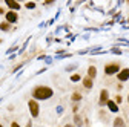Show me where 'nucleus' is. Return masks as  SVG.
I'll use <instances>...</instances> for the list:
<instances>
[{
  "mask_svg": "<svg viewBox=\"0 0 129 127\" xmlns=\"http://www.w3.org/2000/svg\"><path fill=\"white\" fill-rule=\"evenodd\" d=\"M51 96H52V89H49V87L40 86L34 90V98L35 100H48V98H51Z\"/></svg>",
  "mask_w": 129,
  "mask_h": 127,
  "instance_id": "f257e3e1",
  "label": "nucleus"
},
{
  "mask_svg": "<svg viewBox=\"0 0 129 127\" xmlns=\"http://www.w3.org/2000/svg\"><path fill=\"white\" fill-rule=\"evenodd\" d=\"M118 64H111V66H106L104 67V72H106L108 75H112V74H115V72H118Z\"/></svg>",
  "mask_w": 129,
  "mask_h": 127,
  "instance_id": "f03ea898",
  "label": "nucleus"
},
{
  "mask_svg": "<svg viewBox=\"0 0 129 127\" xmlns=\"http://www.w3.org/2000/svg\"><path fill=\"white\" fill-rule=\"evenodd\" d=\"M29 110H31V115L32 116L39 115V106H37L35 101H29Z\"/></svg>",
  "mask_w": 129,
  "mask_h": 127,
  "instance_id": "7ed1b4c3",
  "label": "nucleus"
},
{
  "mask_svg": "<svg viewBox=\"0 0 129 127\" xmlns=\"http://www.w3.org/2000/svg\"><path fill=\"white\" fill-rule=\"evenodd\" d=\"M129 78V69H123L120 74H118V80L120 81H126Z\"/></svg>",
  "mask_w": 129,
  "mask_h": 127,
  "instance_id": "20e7f679",
  "label": "nucleus"
},
{
  "mask_svg": "<svg viewBox=\"0 0 129 127\" xmlns=\"http://www.w3.org/2000/svg\"><path fill=\"white\" fill-rule=\"evenodd\" d=\"M108 103V92L106 90H102V95H100V104H106Z\"/></svg>",
  "mask_w": 129,
  "mask_h": 127,
  "instance_id": "39448f33",
  "label": "nucleus"
},
{
  "mask_svg": "<svg viewBox=\"0 0 129 127\" xmlns=\"http://www.w3.org/2000/svg\"><path fill=\"white\" fill-rule=\"evenodd\" d=\"M6 20L11 22V23L17 22V14H16V12H8V14H6Z\"/></svg>",
  "mask_w": 129,
  "mask_h": 127,
  "instance_id": "423d86ee",
  "label": "nucleus"
},
{
  "mask_svg": "<svg viewBox=\"0 0 129 127\" xmlns=\"http://www.w3.org/2000/svg\"><path fill=\"white\" fill-rule=\"evenodd\" d=\"M6 5L11 9H20V5H18L17 2H12V0H6Z\"/></svg>",
  "mask_w": 129,
  "mask_h": 127,
  "instance_id": "0eeeda50",
  "label": "nucleus"
},
{
  "mask_svg": "<svg viewBox=\"0 0 129 127\" xmlns=\"http://www.w3.org/2000/svg\"><path fill=\"white\" fill-rule=\"evenodd\" d=\"M106 104H108V107H109V110H111V112H118V107H117V104L114 101H108Z\"/></svg>",
  "mask_w": 129,
  "mask_h": 127,
  "instance_id": "6e6552de",
  "label": "nucleus"
},
{
  "mask_svg": "<svg viewBox=\"0 0 129 127\" xmlns=\"http://www.w3.org/2000/svg\"><path fill=\"white\" fill-rule=\"evenodd\" d=\"M114 127H126L125 126V121H123L121 118H117L115 121H114Z\"/></svg>",
  "mask_w": 129,
  "mask_h": 127,
  "instance_id": "1a4fd4ad",
  "label": "nucleus"
},
{
  "mask_svg": "<svg viewBox=\"0 0 129 127\" xmlns=\"http://www.w3.org/2000/svg\"><path fill=\"white\" fill-rule=\"evenodd\" d=\"M88 72H89V77H91V78H94L95 75H97V69H95V67H94V66H91Z\"/></svg>",
  "mask_w": 129,
  "mask_h": 127,
  "instance_id": "9d476101",
  "label": "nucleus"
},
{
  "mask_svg": "<svg viewBox=\"0 0 129 127\" xmlns=\"http://www.w3.org/2000/svg\"><path fill=\"white\" fill-rule=\"evenodd\" d=\"M83 83H85V86L88 87V89H91V87H92V81H91V78H86Z\"/></svg>",
  "mask_w": 129,
  "mask_h": 127,
  "instance_id": "9b49d317",
  "label": "nucleus"
},
{
  "mask_svg": "<svg viewBox=\"0 0 129 127\" xmlns=\"http://www.w3.org/2000/svg\"><path fill=\"white\" fill-rule=\"evenodd\" d=\"M74 121H75V124H77V126H82V124H83V121H82V118H80L78 115H75V118H74Z\"/></svg>",
  "mask_w": 129,
  "mask_h": 127,
  "instance_id": "f8f14e48",
  "label": "nucleus"
},
{
  "mask_svg": "<svg viewBox=\"0 0 129 127\" xmlns=\"http://www.w3.org/2000/svg\"><path fill=\"white\" fill-rule=\"evenodd\" d=\"M0 29H2V31H8L9 25H8V23H2V25H0Z\"/></svg>",
  "mask_w": 129,
  "mask_h": 127,
  "instance_id": "ddd939ff",
  "label": "nucleus"
},
{
  "mask_svg": "<svg viewBox=\"0 0 129 127\" xmlns=\"http://www.w3.org/2000/svg\"><path fill=\"white\" fill-rule=\"evenodd\" d=\"M74 69H77V64H71V66H66V71H74Z\"/></svg>",
  "mask_w": 129,
  "mask_h": 127,
  "instance_id": "4468645a",
  "label": "nucleus"
},
{
  "mask_svg": "<svg viewBox=\"0 0 129 127\" xmlns=\"http://www.w3.org/2000/svg\"><path fill=\"white\" fill-rule=\"evenodd\" d=\"M26 8H28V9H34V8H35V3H32V2L26 3Z\"/></svg>",
  "mask_w": 129,
  "mask_h": 127,
  "instance_id": "2eb2a0df",
  "label": "nucleus"
},
{
  "mask_svg": "<svg viewBox=\"0 0 129 127\" xmlns=\"http://www.w3.org/2000/svg\"><path fill=\"white\" fill-rule=\"evenodd\" d=\"M71 80H72V81H78L80 80V75H72V77H71Z\"/></svg>",
  "mask_w": 129,
  "mask_h": 127,
  "instance_id": "dca6fc26",
  "label": "nucleus"
},
{
  "mask_svg": "<svg viewBox=\"0 0 129 127\" xmlns=\"http://www.w3.org/2000/svg\"><path fill=\"white\" fill-rule=\"evenodd\" d=\"M112 52H114V54H118V55L121 54V51H120V49H117V48H114V49H112Z\"/></svg>",
  "mask_w": 129,
  "mask_h": 127,
  "instance_id": "f3484780",
  "label": "nucleus"
},
{
  "mask_svg": "<svg viewBox=\"0 0 129 127\" xmlns=\"http://www.w3.org/2000/svg\"><path fill=\"white\" fill-rule=\"evenodd\" d=\"M72 98H74L75 101H78V100H80V95H78V94H74V96H72Z\"/></svg>",
  "mask_w": 129,
  "mask_h": 127,
  "instance_id": "a211bd4d",
  "label": "nucleus"
},
{
  "mask_svg": "<svg viewBox=\"0 0 129 127\" xmlns=\"http://www.w3.org/2000/svg\"><path fill=\"white\" fill-rule=\"evenodd\" d=\"M61 112H63V107L59 106V107H57V113H61Z\"/></svg>",
  "mask_w": 129,
  "mask_h": 127,
  "instance_id": "6ab92c4d",
  "label": "nucleus"
},
{
  "mask_svg": "<svg viewBox=\"0 0 129 127\" xmlns=\"http://www.w3.org/2000/svg\"><path fill=\"white\" fill-rule=\"evenodd\" d=\"M11 127H20V126H18V124H17V123H14V124H12V126H11Z\"/></svg>",
  "mask_w": 129,
  "mask_h": 127,
  "instance_id": "aec40b11",
  "label": "nucleus"
},
{
  "mask_svg": "<svg viewBox=\"0 0 129 127\" xmlns=\"http://www.w3.org/2000/svg\"><path fill=\"white\" fill-rule=\"evenodd\" d=\"M26 127H32V124H31V123H28V126H26Z\"/></svg>",
  "mask_w": 129,
  "mask_h": 127,
  "instance_id": "412c9836",
  "label": "nucleus"
},
{
  "mask_svg": "<svg viewBox=\"0 0 129 127\" xmlns=\"http://www.w3.org/2000/svg\"><path fill=\"white\" fill-rule=\"evenodd\" d=\"M66 127H74V126H71V124H68V126H66Z\"/></svg>",
  "mask_w": 129,
  "mask_h": 127,
  "instance_id": "4be33fe9",
  "label": "nucleus"
},
{
  "mask_svg": "<svg viewBox=\"0 0 129 127\" xmlns=\"http://www.w3.org/2000/svg\"><path fill=\"white\" fill-rule=\"evenodd\" d=\"M0 127H2V126H0Z\"/></svg>",
  "mask_w": 129,
  "mask_h": 127,
  "instance_id": "5701e85b",
  "label": "nucleus"
}]
</instances>
